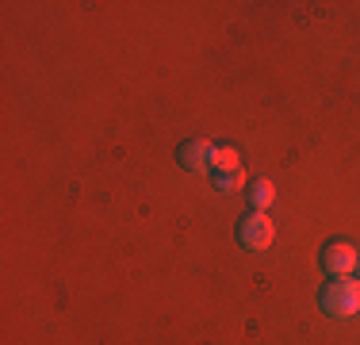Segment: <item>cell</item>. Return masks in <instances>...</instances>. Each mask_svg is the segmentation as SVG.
Segmentation results:
<instances>
[{"mask_svg":"<svg viewBox=\"0 0 360 345\" xmlns=\"http://www.w3.org/2000/svg\"><path fill=\"white\" fill-rule=\"evenodd\" d=\"M215 177V188L219 192H242V188H250V180H245V169H230V172H211Z\"/></svg>","mask_w":360,"mask_h":345,"instance_id":"cell-6","label":"cell"},{"mask_svg":"<svg viewBox=\"0 0 360 345\" xmlns=\"http://www.w3.org/2000/svg\"><path fill=\"white\" fill-rule=\"evenodd\" d=\"M319 307L338 322H349L353 315H360V280L353 276H338L319 291Z\"/></svg>","mask_w":360,"mask_h":345,"instance_id":"cell-1","label":"cell"},{"mask_svg":"<svg viewBox=\"0 0 360 345\" xmlns=\"http://www.w3.org/2000/svg\"><path fill=\"white\" fill-rule=\"evenodd\" d=\"M230 169H242V158H238L234 146H219V150H215V165H211V172H230Z\"/></svg>","mask_w":360,"mask_h":345,"instance_id":"cell-7","label":"cell"},{"mask_svg":"<svg viewBox=\"0 0 360 345\" xmlns=\"http://www.w3.org/2000/svg\"><path fill=\"white\" fill-rule=\"evenodd\" d=\"M322 272L330 276V280H338V276H349L360 265V253L356 246H349V242H330V246L322 249Z\"/></svg>","mask_w":360,"mask_h":345,"instance_id":"cell-3","label":"cell"},{"mask_svg":"<svg viewBox=\"0 0 360 345\" xmlns=\"http://www.w3.org/2000/svg\"><path fill=\"white\" fill-rule=\"evenodd\" d=\"M215 142H207V138H192V142H184L176 150V161L184 172H211V165H215Z\"/></svg>","mask_w":360,"mask_h":345,"instance_id":"cell-4","label":"cell"},{"mask_svg":"<svg viewBox=\"0 0 360 345\" xmlns=\"http://www.w3.org/2000/svg\"><path fill=\"white\" fill-rule=\"evenodd\" d=\"M245 196H250V207H253V211H269V207L276 203V184H272L269 177H257V180H250Z\"/></svg>","mask_w":360,"mask_h":345,"instance_id":"cell-5","label":"cell"},{"mask_svg":"<svg viewBox=\"0 0 360 345\" xmlns=\"http://www.w3.org/2000/svg\"><path fill=\"white\" fill-rule=\"evenodd\" d=\"M234 238H238V246L250 249V253H264V249L276 242V222L269 219V211H250L245 219H238Z\"/></svg>","mask_w":360,"mask_h":345,"instance_id":"cell-2","label":"cell"}]
</instances>
